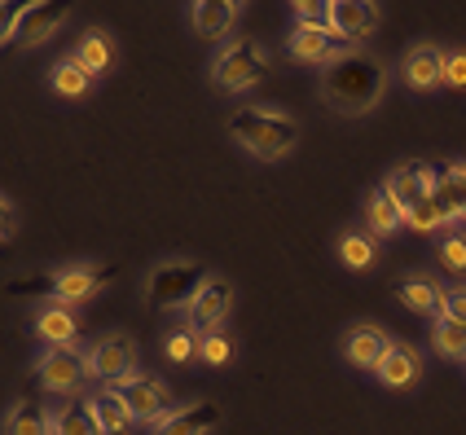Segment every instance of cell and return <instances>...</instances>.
Masks as SVG:
<instances>
[{"label":"cell","mask_w":466,"mask_h":435,"mask_svg":"<svg viewBox=\"0 0 466 435\" xmlns=\"http://www.w3.org/2000/svg\"><path fill=\"white\" fill-rule=\"evenodd\" d=\"M391 71L383 57L365 49H348L330 66H321V102L335 115H370L388 93Z\"/></svg>","instance_id":"6da1fadb"},{"label":"cell","mask_w":466,"mask_h":435,"mask_svg":"<svg viewBox=\"0 0 466 435\" xmlns=\"http://www.w3.org/2000/svg\"><path fill=\"white\" fill-rule=\"evenodd\" d=\"M225 128H229L233 146L259 158V163H282L286 154L299 146V119L290 110H278V106L264 102L238 106Z\"/></svg>","instance_id":"7a4b0ae2"},{"label":"cell","mask_w":466,"mask_h":435,"mask_svg":"<svg viewBox=\"0 0 466 435\" xmlns=\"http://www.w3.org/2000/svg\"><path fill=\"white\" fill-rule=\"evenodd\" d=\"M203 282H208V264L198 256H163L150 264V273L141 282V295H146V304L155 312H177V308H185L198 295Z\"/></svg>","instance_id":"3957f363"},{"label":"cell","mask_w":466,"mask_h":435,"mask_svg":"<svg viewBox=\"0 0 466 435\" xmlns=\"http://www.w3.org/2000/svg\"><path fill=\"white\" fill-rule=\"evenodd\" d=\"M268 76V49L259 45L256 35H233L229 45H220L208 66V79L220 93H251L259 88V79Z\"/></svg>","instance_id":"277c9868"},{"label":"cell","mask_w":466,"mask_h":435,"mask_svg":"<svg viewBox=\"0 0 466 435\" xmlns=\"http://www.w3.org/2000/svg\"><path fill=\"white\" fill-rule=\"evenodd\" d=\"M84 365H88V379H93V383L115 387V391H124V387L141 374L137 343H132V334H124V330H106L97 343H88V348H84Z\"/></svg>","instance_id":"5b68a950"},{"label":"cell","mask_w":466,"mask_h":435,"mask_svg":"<svg viewBox=\"0 0 466 435\" xmlns=\"http://www.w3.org/2000/svg\"><path fill=\"white\" fill-rule=\"evenodd\" d=\"M106 282H110L106 264H97V259H71V264L49 268V299H57L66 308H84L102 295Z\"/></svg>","instance_id":"8992f818"},{"label":"cell","mask_w":466,"mask_h":435,"mask_svg":"<svg viewBox=\"0 0 466 435\" xmlns=\"http://www.w3.org/2000/svg\"><path fill=\"white\" fill-rule=\"evenodd\" d=\"M35 379L49 396H84L93 383L88 365H84V348H40Z\"/></svg>","instance_id":"52a82bcc"},{"label":"cell","mask_w":466,"mask_h":435,"mask_svg":"<svg viewBox=\"0 0 466 435\" xmlns=\"http://www.w3.org/2000/svg\"><path fill=\"white\" fill-rule=\"evenodd\" d=\"M233 299H238V290H233L229 278H225V273H208V282L198 286V295L181 308V321L194 334L225 330V321H229V312H233Z\"/></svg>","instance_id":"ba28073f"},{"label":"cell","mask_w":466,"mask_h":435,"mask_svg":"<svg viewBox=\"0 0 466 435\" xmlns=\"http://www.w3.org/2000/svg\"><path fill=\"white\" fill-rule=\"evenodd\" d=\"M124 400H128V410L137 413V422L146 427V431L155 435L158 427H167L172 418H177V391L163 383V379H155V374H137L128 387H124Z\"/></svg>","instance_id":"9c48e42d"},{"label":"cell","mask_w":466,"mask_h":435,"mask_svg":"<svg viewBox=\"0 0 466 435\" xmlns=\"http://www.w3.org/2000/svg\"><path fill=\"white\" fill-rule=\"evenodd\" d=\"M379 18H383V9H379V5H370V0H330L326 31L335 35L339 45L361 49V40H370V35L379 31Z\"/></svg>","instance_id":"30bf717a"},{"label":"cell","mask_w":466,"mask_h":435,"mask_svg":"<svg viewBox=\"0 0 466 435\" xmlns=\"http://www.w3.org/2000/svg\"><path fill=\"white\" fill-rule=\"evenodd\" d=\"M396 79H400L405 88H414V93H436V88H444V49L431 45V40L410 45V49L400 53V62H396Z\"/></svg>","instance_id":"8fae6325"},{"label":"cell","mask_w":466,"mask_h":435,"mask_svg":"<svg viewBox=\"0 0 466 435\" xmlns=\"http://www.w3.org/2000/svg\"><path fill=\"white\" fill-rule=\"evenodd\" d=\"M66 23H71V5H57V0H26L23 18L14 26V45H18V49H40V45L53 40Z\"/></svg>","instance_id":"7c38bea8"},{"label":"cell","mask_w":466,"mask_h":435,"mask_svg":"<svg viewBox=\"0 0 466 435\" xmlns=\"http://www.w3.org/2000/svg\"><path fill=\"white\" fill-rule=\"evenodd\" d=\"M396 343L379 321H352L348 330H343V339H339V352H343V360L352 365V369H379V360L388 357V348Z\"/></svg>","instance_id":"4fadbf2b"},{"label":"cell","mask_w":466,"mask_h":435,"mask_svg":"<svg viewBox=\"0 0 466 435\" xmlns=\"http://www.w3.org/2000/svg\"><path fill=\"white\" fill-rule=\"evenodd\" d=\"M79 405L88 410V418L97 422L102 435H132L141 427L137 413L128 410V400H124V391H115V387H88V391L79 396Z\"/></svg>","instance_id":"5bb4252c"},{"label":"cell","mask_w":466,"mask_h":435,"mask_svg":"<svg viewBox=\"0 0 466 435\" xmlns=\"http://www.w3.org/2000/svg\"><path fill=\"white\" fill-rule=\"evenodd\" d=\"M31 330L45 348H79V308H66L57 299H35Z\"/></svg>","instance_id":"9a60e30c"},{"label":"cell","mask_w":466,"mask_h":435,"mask_svg":"<svg viewBox=\"0 0 466 435\" xmlns=\"http://www.w3.org/2000/svg\"><path fill=\"white\" fill-rule=\"evenodd\" d=\"M185 18L194 26V35L216 40V45H229L233 26L242 18V5H238V0H194V5L185 9Z\"/></svg>","instance_id":"2e32d148"},{"label":"cell","mask_w":466,"mask_h":435,"mask_svg":"<svg viewBox=\"0 0 466 435\" xmlns=\"http://www.w3.org/2000/svg\"><path fill=\"white\" fill-rule=\"evenodd\" d=\"M383 189H388L391 198L410 211V207H418L422 198H431V194H436V167H431V163H418V158L396 163L388 177H383Z\"/></svg>","instance_id":"e0dca14e"},{"label":"cell","mask_w":466,"mask_h":435,"mask_svg":"<svg viewBox=\"0 0 466 435\" xmlns=\"http://www.w3.org/2000/svg\"><path fill=\"white\" fill-rule=\"evenodd\" d=\"M71 57H76L93 79H106L115 66H119V40H115L106 26H84L79 40H76V49H71Z\"/></svg>","instance_id":"ac0fdd59"},{"label":"cell","mask_w":466,"mask_h":435,"mask_svg":"<svg viewBox=\"0 0 466 435\" xmlns=\"http://www.w3.org/2000/svg\"><path fill=\"white\" fill-rule=\"evenodd\" d=\"M348 45H339L330 31H309V26H295L286 35V57L299 62V66H330L335 57H343Z\"/></svg>","instance_id":"d6986e66"},{"label":"cell","mask_w":466,"mask_h":435,"mask_svg":"<svg viewBox=\"0 0 466 435\" xmlns=\"http://www.w3.org/2000/svg\"><path fill=\"white\" fill-rule=\"evenodd\" d=\"M441 211L453 220V229L466 225V158H449L436 167V194H431Z\"/></svg>","instance_id":"ffe728a7"},{"label":"cell","mask_w":466,"mask_h":435,"mask_svg":"<svg viewBox=\"0 0 466 435\" xmlns=\"http://www.w3.org/2000/svg\"><path fill=\"white\" fill-rule=\"evenodd\" d=\"M374 379L388 387V391H405V387H414L422 379V352H418L414 343H391L388 357L379 360V369H374Z\"/></svg>","instance_id":"44dd1931"},{"label":"cell","mask_w":466,"mask_h":435,"mask_svg":"<svg viewBox=\"0 0 466 435\" xmlns=\"http://www.w3.org/2000/svg\"><path fill=\"white\" fill-rule=\"evenodd\" d=\"M396 299L418 312V317H427V321H436L444 312V286L436 278H427V273H405L400 282H396Z\"/></svg>","instance_id":"7402d4cb"},{"label":"cell","mask_w":466,"mask_h":435,"mask_svg":"<svg viewBox=\"0 0 466 435\" xmlns=\"http://www.w3.org/2000/svg\"><path fill=\"white\" fill-rule=\"evenodd\" d=\"M361 229L374 233L379 242H383V238H391L396 229H405V207L396 203L383 185L365 194V203H361Z\"/></svg>","instance_id":"603a6c76"},{"label":"cell","mask_w":466,"mask_h":435,"mask_svg":"<svg viewBox=\"0 0 466 435\" xmlns=\"http://www.w3.org/2000/svg\"><path fill=\"white\" fill-rule=\"evenodd\" d=\"M379 251H383V242L374 238V233H365L361 225H352V229H343L335 238V256L343 268H352V273H370L374 264H379Z\"/></svg>","instance_id":"cb8c5ba5"},{"label":"cell","mask_w":466,"mask_h":435,"mask_svg":"<svg viewBox=\"0 0 466 435\" xmlns=\"http://www.w3.org/2000/svg\"><path fill=\"white\" fill-rule=\"evenodd\" d=\"M49 88L57 93V97H66V102H88V97H93V88H97V79L88 76L76 57L66 53L62 62H53L49 66Z\"/></svg>","instance_id":"d4e9b609"},{"label":"cell","mask_w":466,"mask_h":435,"mask_svg":"<svg viewBox=\"0 0 466 435\" xmlns=\"http://www.w3.org/2000/svg\"><path fill=\"white\" fill-rule=\"evenodd\" d=\"M0 435H49V405H35L31 396H18L0 418Z\"/></svg>","instance_id":"484cf974"},{"label":"cell","mask_w":466,"mask_h":435,"mask_svg":"<svg viewBox=\"0 0 466 435\" xmlns=\"http://www.w3.org/2000/svg\"><path fill=\"white\" fill-rule=\"evenodd\" d=\"M216 427H220V410L208 400H194V405H181L177 418L167 427H158L155 435H211Z\"/></svg>","instance_id":"4316f807"},{"label":"cell","mask_w":466,"mask_h":435,"mask_svg":"<svg viewBox=\"0 0 466 435\" xmlns=\"http://www.w3.org/2000/svg\"><path fill=\"white\" fill-rule=\"evenodd\" d=\"M431 352L444 360H462L466 365V326H458V321H449V317H436L431 321Z\"/></svg>","instance_id":"83f0119b"},{"label":"cell","mask_w":466,"mask_h":435,"mask_svg":"<svg viewBox=\"0 0 466 435\" xmlns=\"http://www.w3.org/2000/svg\"><path fill=\"white\" fill-rule=\"evenodd\" d=\"M49 435H102L84 405H49Z\"/></svg>","instance_id":"f1b7e54d"},{"label":"cell","mask_w":466,"mask_h":435,"mask_svg":"<svg viewBox=\"0 0 466 435\" xmlns=\"http://www.w3.org/2000/svg\"><path fill=\"white\" fill-rule=\"evenodd\" d=\"M405 229H414V233H444V229H453V220L441 211V203H436V198H422L418 207H410V211H405Z\"/></svg>","instance_id":"f546056e"},{"label":"cell","mask_w":466,"mask_h":435,"mask_svg":"<svg viewBox=\"0 0 466 435\" xmlns=\"http://www.w3.org/2000/svg\"><path fill=\"white\" fill-rule=\"evenodd\" d=\"M198 339H203V334H194L181 321L177 330L163 334V357L172 360V365H189V360H198Z\"/></svg>","instance_id":"4dcf8cb0"},{"label":"cell","mask_w":466,"mask_h":435,"mask_svg":"<svg viewBox=\"0 0 466 435\" xmlns=\"http://www.w3.org/2000/svg\"><path fill=\"white\" fill-rule=\"evenodd\" d=\"M436 259L449 273H466V229H444L436 238Z\"/></svg>","instance_id":"1f68e13d"},{"label":"cell","mask_w":466,"mask_h":435,"mask_svg":"<svg viewBox=\"0 0 466 435\" xmlns=\"http://www.w3.org/2000/svg\"><path fill=\"white\" fill-rule=\"evenodd\" d=\"M198 360L211 365V369H220V365H229L233 360V339L225 330H211L198 339Z\"/></svg>","instance_id":"d6a6232c"},{"label":"cell","mask_w":466,"mask_h":435,"mask_svg":"<svg viewBox=\"0 0 466 435\" xmlns=\"http://www.w3.org/2000/svg\"><path fill=\"white\" fill-rule=\"evenodd\" d=\"M290 18H295V26H309V31H326L330 5H321V0H295V5H290Z\"/></svg>","instance_id":"836d02e7"},{"label":"cell","mask_w":466,"mask_h":435,"mask_svg":"<svg viewBox=\"0 0 466 435\" xmlns=\"http://www.w3.org/2000/svg\"><path fill=\"white\" fill-rule=\"evenodd\" d=\"M444 88H466V49H444Z\"/></svg>","instance_id":"e575fe53"},{"label":"cell","mask_w":466,"mask_h":435,"mask_svg":"<svg viewBox=\"0 0 466 435\" xmlns=\"http://www.w3.org/2000/svg\"><path fill=\"white\" fill-rule=\"evenodd\" d=\"M441 317H449V321L466 326V282L444 286V312H441Z\"/></svg>","instance_id":"d590c367"},{"label":"cell","mask_w":466,"mask_h":435,"mask_svg":"<svg viewBox=\"0 0 466 435\" xmlns=\"http://www.w3.org/2000/svg\"><path fill=\"white\" fill-rule=\"evenodd\" d=\"M18 225H23V216H18V203H14L9 194H0V247H5V242H14Z\"/></svg>","instance_id":"8d00e7d4"},{"label":"cell","mask_w":466,"mask_h":435,"mask_svg":"<svg viewBox=\"0 0 466 435\" xmlns=\"http://www.w3.org/2000/svg\"><path fill=\"white\" fill-rule=\"evenodd\" d=\"M26 5H18V0H0V45H14V26H18V18H23Z\"/></svg>","instance_id":"74e56055"}]
</instances>
